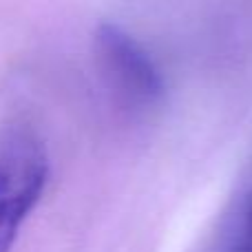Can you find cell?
I'll use <instances>...</instances> for the list:
<instances>
[{
    "instance_id": "6da1fadb",
    "label": "cell",
    "mask_w": 252,
    "mask_h": 252,
    "mask_svg": "<svg viewBox=\"0 0 252 252\" xmlns=\"http://www.w3.org/2000/svg\"><path fill=\"white\" fill-rule=\"evenodd\" d=\"M93 58L109 91L128 109H148L164 95V75L144 47L113 22L97 25Z\"/></svg>"
},
{
    "instance_id": "3957f363",
    "label": "cell",
    "mask_w": 252,
    "mask_h": 252,
    "mask_svg": "<svg viewBox=\"0 0 252 252\" xmlns=\"http://www.w3.org/2000/svg\"><path fill=\"white\" fill-rule=\"evenodd\" d=\"M230 252H252V197L248 201V208H246V213H244L239 232H237Z\"/></svg>"
},
{
    "instance_id": "7a4b0ae2",
    "label": "cell",
    "mask_w": 252,
    "mask_h": 252,
    "mask_svg": "<svg viewBox=\"0 0 252 252\" xmlns=\"http://www.w3.org/2000/svg\"><path fill=\"white\" fill-rule=\"evenodd\" d=\"M49 182V155L27 126H11L0 137V206L27 219Z\"/></svg>"
}]
</instances>
